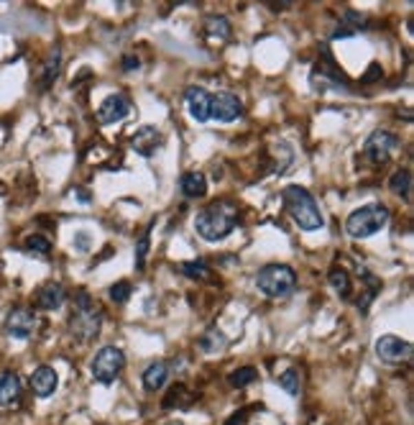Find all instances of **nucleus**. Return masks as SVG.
<instances>
[{
  "label": "nucleus",
  "mask_w": 414,
  "mask_h": 425,
  "mask_svg": "<svg viewBox=\"0 0 414 425\" xmlns=\"http://www.w3.org/2000/svg\"><path fill=\"white\" fill-rule=\"evenodd\" d=\"M238 220H241L238 205L230 200H217V203L199 210L195 228L205 241H223L226 236H230L238 228Z\"/></svg>",
  "instance_id": "1"
},
{
  "label": "nucleus",
  "mask_w": 414,
  "mask_h": 425,
  "mask_svg": "<svg viewBox=\"0 0 414 425\" xmlns=\"http://www.w3.org/2000/svg\"><path fill=\"white\" fill-rule=\"evenodd\" d=\"M281 203H284V208L289 210L292 220H294L302 231H307V234L320 231V228L325 226L323 210H320L317 200L312 198V192L307 190V187H299V185H289V187H284V192H281Z\"/></svg>",
  "instance_id": "2"
},
{
  "label": "nucleus",
  "mask_w": 414,
  "mask_h": 425,
  "mask_svg": "<svg viewBox=\"0 0 414 425\" xmlns=\"http://www.w3.org/2000/svg\"><path fill=\"white\" fill-rule=\"evenodd\" d=\"M102 326V310L95 305V300L87 295L85 290L77 292L74 298V313L69 318V328L80 341H92L100 333Z\"/></svg>",
  "instance_id": "3"
},
{
  "label": "nucleus",
  "mask_w": 414,
  "mask_h": 425,
  "mask_svg": "<svg viewBox=\"0 0 414 425\" xmlns=\"http://www.w3.org/2000/svg\"><path fill=\"white\" fill-rule=\"evenodd\" d=\"M389 223V208L381 203H369L363 208L353 210L348 220H345V234L351 238H371L378 234L381 228H386Z\"/></svg>",
  "instance_id": "4"
},
{
  "label": "nucleus",
  "mask_w": 414,
  "mask_h": 425,
  "mask_svg": "<svg viewBox=\"0 0 414 425\" xmlns=\"http://www.w3.org/2000/svg\"><path fill=\"white\" fill-rule=\"evenodd\" d=\"M256 287L274 300L289 298L297 287V274L287 264H269L256 274Z\"/></svg>",
  "instance_id": "5"
},
{
  "label": "nucleus",
  "mask_w": 414,
  "mask_h": 425,
  "mask_svg": "<svg viewBox=\"0 0 414 425\" xmlns=\"http://www.w3.org/2000/svg\"><path fill=\"white\" fill-rule=\"evenodd\" d=\"M123 366H126V353L120 351L118 346H105V349H100L90 364L92 377H95L100 384H113V382L120 377Z\"/></svg>",
  "instance_id": "6"
},
{
  "label": "nucleus",
  "mask_w": 414,
  "mask_h": 425,
  "mask_svg": "<svg viewBox=\"0 0 414 425\" xmlns=\"http://www.w3.org/2000/svg\"><path fill=\"white\" fill-rule=\"evenodd\" d=\"M396 146H399V138H396L391 131H384V128H378L373 134L366 138V146H363V154L366 159L373 164H384L389 162V156L396 152Z\"/></svg>",
  "instance_id": "7"
},
{
  "label": "nucleus",
  "mask_w": 414,
  "mask_h": 425,
  "mask_svg": "<svg viewBox=\"0 0 414 425\" xmlns=\"http://www.w3.org/2000/svg\"><path fill=\"white\" fill-rule=\"evenodd\" d=\"M39 328V318L34 310L28 308H13L6 318V333L10 338H19V341H26L31 335L36 333Z\"/></svg>",
  "instance_id": "8"
},
{
  "label": "nucleus",
  "mask_w": 414,
  "mask_h": 425,
  "mask_svg": "<svg viewBox=\"0 0 414 425\" xmlns=\"http://www.w3.org/2000/svg\"><path fill=\"white\" fill-rule=\"evenodd\" d=\"M376 356L386 364H402L412 356V344L399 335H381L376 341Z\"/></svg>",
  "instance_id": "9"
},
{
  "label": "nucleus",
  "mask_w": 414,
  "mask_h": 425,
  "mask_svg": "<svg viewBox=\"0 0 414 425\" xmlns=\"http://www.w3.org/2000/svg\"><path fill=\"white\" fill-rule=\"evenodd\" d=\"M243 113V105L238 95L233 92H217V95H210V118H215L220 123H230L235 118Z\"/></svg>",
  "instance_id": "10"
},
{
  "label": "nucleus",
  "mask_w": 414,
  "mask_h": 425,
  "mask_svg": "<svg viewBox=\"0 0 414 425\" xmlns=\"http://www.w3.org/2000/svg\"><path fill=\"white\" fill-rule=\"evenodd\" d=\"M128 113H131V103H128L123 95H108V98L98 105V121L100 123H105V126L123 121Z\"/></svg>",
  "instance_id": "11"
},
{
  "label": "nucleus",
  "mask_w": 414,
  "mask_h": 425,
  "mask_svg": "<svg viewBox=\"0 0 414 425\" xmlns=\"http://www.w3.org/2000/svg\"><path fill=\"white\" fill-rule=\"evenodd\" d=\"M162 134L156 131L153 126H141L138 131L133 134V138H131V146H133L135 154L141 156H153L156 154V149L162 146Z\"/></svg>",
  "instance_id": "12"
},
{
  "label": "nucleus",
  "mask_w": 414,
  "mask_h": 425,
  "mask_svg": "<svg viewBox=\"0 0 414 425\" xmlns=\"http://www.w3.org/2000/svg\"><path fill=\"white\" fill-rule=\"evenodd\" d=\"M184 98H187V110L192 121L207 123L210 121V92L205 87H189Z\"/></svg>",
  "instance_id": "13"
},
{
  "label": "nucleus",
  "mask_w": 414,
  "mask_h": 425,
  "mask_svg": "<svg viewBox=\"0 0 414 425\" xmlns=\"http://www.w3.org/2000/svg\"><path fill=\"white\" fill-rule=\"evenodd\" d=\"M56 387H59V377H56V371L52 366L44 364V366L34 369V374H31V389H34L36 397H52L56 392Z\"/></svg>",
  "instance_id": "14"
},
{
  "label": "nucleus",
  "mask_w": 414,
  "mask_h": 425,
  "mask_svg": "<svg viewBox=\"0 0 414 425\" xmlns=\"http://www.w3.org/2000/svg\"><path fill=\"white\" fill-rule=\"evenodd\" d=\"M21 397V380L16 371H0V407L16 405Z\"/></svg>",
  "instance_id": "15"
},
{
  "label": "nucleus",
  "mask_w": 414,
  "mask_h": 425,
  "mask_svg": "<svg viewBox=\"0 0 414 425\" xmlns=\"http://www.w3.org/2000/svg\"><path fill=\"white\" fill-rule=\"evenodd\" d=\"M64 300H67V292H64V287L59 282H49V284H44V287L36 292V305L41 310L62 308Z\"/></svg>",
  "instance_id": "16"
},
{
  "label": "nucleus",
  "mask_w": 414,
  "mask_h": 425,
  "mask_svg": "<svg viewBox=\"0 0 414 425\" xmlns=\"http://www.w3.org/2000/svg\"><path fill=\"white\" fill-rule=\"evenodd\" d=\"M179 187H182V195H184V198H189V200L205 198V192H207L205 174H202V172H187V174H182Z\"/></svg>",
  "instance_id": "17"
},
{
  "label": "nucleus",
  "mask_w": 414,
  "mask_h": 425,
  "mask_svg": "<svg viewBox=\"0 0 414 425\" xmlns=\"http://www.w3.org/2000/svg\"><path fill=\"white\" fill-rule=\"evenodd\" d=\"M166 380H169V366H166L164 362H153L146 366L144 387L149 389V392H159V389L166 384Z\"/></svg>",
  "instance_id": "18"
},
{
  "label": "nucleus",
  "mask_w": 414,
  "mask_h": 425,
  "mask_svg": "<svg viewBox=\"0 0 414 425\" xmlns=\"http://www.w3.org/2000/svg\"><path fill=\"white\" fill-rule=\"evenodd\" d=\"M360 28H363V16L356 13V10H345V16L340 19L338 28H335V39H342V37H353V34H358Z\"/></svg>",
  "instance_id": "19"
},
{
  "label": "nucleus",
  "mask_w": 414,
  "mask_h": 425,
  "mask_svg": "<svg viewBox=\"0 0 414 425\" xmlns=\"http://www.w3.org/2000/svg\"><path fill=\"white\" fill-rule=\"evenodd\" d=\"M179 271L189 280H197V282H205L213 277V269H210V264L202 262V259H192V262H182L179 264Z\"/></svg>",
  "instance_id": "20"
},
{
  "label": "nucleus",
  "mask_w": 414,
  "mask_h": 425,
  "mask_svg": "<svg viewBox=\"0 0 414 425\" xmlns=\"http://www.w3.org/2000/svg\"><path fill=\"white\" fill-rule=\"evenodd\" d=\"M59 67H62V49L54 46L44 62V77H41V85H44V87H49V85L59 77Z\"/></svg>",
  "instance_id": "21"
},
{
  "label": "nucleus",
  "mask_w": 414,
  "mask_h": 425,
  "mask_svg": "<svg viewBox=\"0 0 414 425\" xmlns=\"http://www.w3.org/2000/svg\"><path fill=\"white\" fill-rule=\"evenodd\" d=\"M389 187L391 192L396 195H402L404 200H409V190H412V172L409 169H399V172L391 174V180H389Z\"/></svg>",
  "instance_id": "22"
},
{
  "label": "nucleus",
  "mask_w": 414,
  "mask_h": 425,
  "mask_svg": "<svg viewBox=\"0 0 414 425\" xmlns=\"http://www.w3.org/2000/svg\"><path fill=\"white\" fill-rule=\"evenodd\" d=\"M327 280H330V284L338 290V295L348 298V292H351V277H348V271L342 269V267H333L330 274H327Z\"/></svg>",
  "instance_id": "23"
},
{
  "label": "nucleus",
  "mask_w": 414,
  "mask_h": 425,
  "mask_svg": "<svg viewBox=\"0 0 414 425\" xmlns=\"http://www.w3.org/2000/svg\"><path fill=\"white\" fill-rule=\"evenodd\" d=\"M276 382H279V387L284 389L287 395H292V397H297L299 389H302V377H299V369H287Z\"/></svg>",
  "instance_id": "24"
},
{
  "label": "nucleus",
  "mask_w": 414,
  "mask_h": 425,
  "mask_svg": "<svg viewBox=\"0 0 414 425\" xmlns=\"http://www.w3.org/2000/svg\"><path fill=\"white\" fill-rule=\"evenodd\" d=\"M256 377H259V371L253 366H241V369L228 374V382H230V387H248V384L256 382Z\"/></svg>",
  "instance_id": "25"
},
{
  "label": "nucleus",
  "mask_w": 414,
  "mask_h": 425,
  "mask_svg": "<svg viewBox=\"0 0 414 425\" xmlns=\"http://www.w3.org/2000/svg\"><path fill=\"white\" fill-rule=\"evenodd\" d=\"M23 246H26V251L39 253V256H49V253H52V241H49L46 236H41V234L28 236Z\"/></svg>",
  "instance_id": "26"
},
{
  "label": "nucleus",
  "mask_w": 414,
  "mask_h": 425,
  "mask_svg": "<svg viewBox=\"0 0 414 425\" xmlns=\"http://www.w3.org/2000/svg\"><path fill=\"white\" fill-rule=\"evenodd\" d=\"M207 31L217 39H228V34H230V23H228L226 16H210V19H207Z\"/></svg>",
  "instance_id": "27"
},
{
  "label": "nucleus",
  "mask_w": 414,
  "mask_h": 425,
  "mask_svg": "<svg viewBox=\"0 0 414 425\" xmlns=\"http://www.w3.org/2000/svg\"><path fill=\"white\" fill-rule=\"evenodd\" d=\"M189 395H187V387L184 384H174V387L169 389V397L164 400V407H171V405H187L189 402Z\"/></svg>",
  "instance_id": "28"
},
{
  "label": "nucleus",
  "mask_w": 414,
  "mask_h": 425,
  "mask_svg": "<svg viewBox=\"0 0 414 425\" xmlns=\"http://www.w3.org/2000/svg\"><path fill=\"white\" fill-rule=\"evenodd\" d=\"M128 298H131V282L120 280V282H116V284L110 287V300H113L116 305H123Z\"/></svg>",
  "instance_id": "29"
},
{
  "label": "nucleus",
  "mask_w": 414,
  "mask_h": 425,
  "mask_svg": "<svg viewBox=\"0 0 414 425\" xmlns=\"http://www.w3.org/2000/svg\"><path fill=\"white\" fill-rule=\"evenodd\" d=\"M146 253H149V228H146L144 236H141L138 244H135V267H138V269H144Z\"/></svg>",
  "instance_id": "30"
},
{
  "label": "nucleus",
  "mask_w": 414,
  "mask_h": 425,
  "mask_svg": "<svg viewBox=\"0 0 414 425\" xmlns=\"http://www.w3.org/2000/svg\"><path fill=\"white\" fill-rule=\"evenodd\" d=\"M138 67H141L138 56H133V54H126V56H123V70H126V72H133V70H138Z\"/></svg>",
  "instance_id": "31"
},
{
  "label": "nucleus",
  "mask_w": 414,
  "mask_h": 425,
  "mask_svg": "<svg viewBox=\"0 0 414 425\" xmlns=\"http://www.w3.org/2000/svg\"><path fill=\"white\" fill-rule=\"evenodd\" d=\"M246 415H248V410H241V413H238V415H233V417H230V420H228L226 425H243Z\"/></svg>",
  "instance_id": "32"
}]
</instances>
